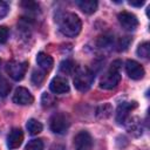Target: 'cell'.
Instances as JSON below:
<instances>
[{"instance_id": "4fadbf2b", "label": "cell", "mask_w": 150, "mask_h": 150, "mask_svg": "<svg viewBox=\"0 0 150 150\" xmlns=\"http://www.w3.org/2000/svg\"><path fill=\"white\" fill-rule=\"evenodd\" d=\"M36 62H38V64L40 66V68H41L42 70H45V71L50 70L52 67H53V63H54L53 57H52L50 55L46 54V53H42V52L38 54V56H36Z\"/></svg>"}, {"instance_id": "4316f807", "label": "cell", "mask_w": 150, "mask_h": 150, "mask_svg": "<svg viewBox=\"0 0 150 150\" xmlns=\"http://www.w3.org/2000/svg\"><path fill=\"white\" fill-rule=\"evenodd\" d=\"M8 12V5L4 1H0V19L4 18Z\"/></svg>"}, {"instance_id": "3957f363", "label": "cell", "mask_w": 150, "mask_h": 150, "mask_svg": "<svg viewBox=\"0 0 150 150\" xmlns=\"http://www.w3.org/2000/svg\"><path fill=\"white\" fill-rule=\"evenodd\" d=\"M94 82V73L89 68L77 69L74 77V86L80 91H87Z\"/></svg>"}, {"instance_id": "2e32d148", "label": "cell", "mask_w": 150, "mask_h": 150, "mask_svg": "<svg viewBox=\"0 0 150 150\" xmlns=\"http://www.w3.org/2000/svg\"><path fill=\"white\" fill-rule=\"evenodd\" d=\"M76 70H77L76 64L71 60H64L60 63V71L64 75H73L76 73Z\"/></svg>"}, {"instance_id": "f546056e", "label": "cell", "mask_w": 150, "mask_h": 150, "mask_svg": "<svg viewBox=\"0 0 150 150\" xmlns=\"http://www.w3.org/2000/svg\"><path fill=\"white\" fill-rule=\"evenodd\" d=\"M0 64H1V60H0Z\"/></svg>"}, {"instance_id": "8992f818", "label": "cell", "mask_w": 150, "mask_h": 150, "mask_svg": "<svg viewBox=\"0 0 150 150\" xmlns=\"http://www.w3.org/2000/svg\"><path fill=\"white\" fill-rule=\"evenodd\" d=\"M75 150H91L93 149V138L89 132L80 131L74 137Z\"/></svg>"}, {"instance_id": "7402d4cb", "label": "cell", "mask_w": 150, "mask_h": 150, "mask_svg": "<svg viewBox=\"0 0 150 150\" xmlns=\"http://www.w3.org/2000/svg\"><path fill=\"white\" fill-rule=\"evenodd\" d=\"M45 80V70H34L32 74V82L36 86H40Z\"/></svg>"}, {"instance_id": "603a6c76", "label": "cell", "mask_w": 150, "mask_h": 150, "mask_svg": "<svg viewBox=\"0 0 150 150\" xmlns=\"http://www.w3.org/2000/svg\"><path fill=\"white\" fill-rule=\"evenodd\" d=\"M21 6L25 9L29 11V12H36L39 9V5L36 2H34V1H22L21 2Z\"/></svg>"}, {"instance_id": "ffe728a7", "label": "cell", "mask_w": 150, "mask_h": 150, "mask_svg": "<svg viewBox=\"0 0 150 150\" xmlns=\"http://www.w3.org/2000/svg\"><path fill=\"white\" fill-rule=\"evenodd\" d=\"M25 150H43V142L42 139H32L26 145Z\"/></svg>"}, {"instance_id": "d4e9b609", "label": "cell", "mask_w": 150, "mask_h": 150, "mask_svg": "<svg viewBox=\"0 0 150 150\" xmlns=\"http://www.w3.org/2000/svg\"><path fill=\"white\" fill-rule=\"evenodd\" d=\"M9 29L6 26H0V43H5L8 39Z\"/></svg>"}, {"instance_id": "7a4b0ae2", "label": "cell", "mask_w": 150, "mask_h": 150, "mask_svg": "<svg viewBox=\"0 0 150 150\" xmlns=\"http://www.w3.org/2000/svg\"><path fill=\"white\" fill-rule=\"evenodd\" d=\"M121 61H114L108 69V71L102 76L100 81V87L103 89H112L115 88L120 81H121V74H120V67H121Z\"/></svg>"}, {"instance_id": "5bb4252c", "label": "cell", "mask_w": 150, "mask_h": 150, "mask_svg": "<svg viewBox=\"0 0 150 150\" xmlns=\"http://www.w3.org/2000/svg\"><path fill=\"white\" fill-rule=\"evenodd\" d=\"M76 5L86 14H91L97 8V2L94 0H80V1H76Z\"/></svg>"}, {"instance_id": "9a60e30c", "label": "cell", "mask_w": 150, "mask_h": 150, "mask_svg": "<svg viewBox=\"0 0 150 150\" xmlns=\"http://www.w3.org/2000/svg\"><path fill=\"white\" fill-rule=\"evenodd\" d=\"M127 129L134 136H139L142 134V125L137 117H131L129 120V122L127 123Z\"/></svg>"}, {"instance_id": "30bf717a", "label": "cell", "mask_w": 150, "mask_h": 150, "mask_svg": "<svg viewBox=\"0 0 150 150\" xmlns=\"http://www.w3.org/2000/svg\"><path fill=\"white\" fill-rule=\"evenodd\" d=\"M137 107V103L135 101L132 102H123L118 105L116 111V122L117 123H124L125 120L129 116V112Z\"/></svg>"}, {"instance_id": "cb8c5ba5", "label": "cell", "mask_w": 150, "mask_h": 150, "mask_svg": "<svg viewBox=\"0 0 150 150\" xmlns=\"http://www.w3.org/2000/svg\"><path fill=\"white\" fill-rule=\"evenodd\" d=\"M41 103H42V105H43L45 108H49V107H52V105L54 104V98H53L49 94L43 93L42 98H41Z\"/></svg>"}, {"instance_id": "484cf974", "label": "cell", "mask_w": 150, "mask_h": 150, "mask_svg": "<svg viewBox=\"0 0 150 150\" xmlns=\"http://www.w3.org/2000/svg\"><path fill=\"white\" fill-rule=\"evenodd\" d=\"M129 42H130V39H129L128 36H125V38H122V39L120 40L118 45H117V47H118L117 49H118V50H124V49H127V47H128Z\"/></svg>"}, {"instance_id": "83f0119b", "label": "cell", "mask_w": 150, "mask_h": 150, "mask_svg": "<svg viewBox=\"0 0 150 150\" xmlns=\"http://www.w3.org/2000/svg\"><path fill=\"white\" fill-rule=\"evenodd\" d=\"M143 4H144V1H143V0H137V1L130 0V1H129V5H131V6H136V7H141Z\"/></svg>"}, {"instance_id": "e0dca14e", "label": "cell", "mask_w": 150, "mask_h": 150, "mask_svg": "<svg viewBox=\"0 0 150 150\" xmlns=\"http://www.w3.org/2000/svg\"><path fill=\"white\" fill-rule=\"evenodd\" d=\"M111 112H112V107L109 103H105V104H103V105H101V107L97 108V110H96V117L100 118V120H105V118L110 117Z\"/></svg>"}, {"instance_id": "9c48e42d", "label": "cell", "mask_w": 150, "mask_h": 150, "mask_svg": "<svg viewBox=\"0 0 150 150\" xmlns=\"http://www.w3.org/2000/svg\"><path fill=\"white\" fill-rule=\"evenodd\" d=\"M125 71H127L128 76L132 80H141L144 76L143 67L134 60H128L125 62Z\"/></svg>"}, {"instance_id": "5b68a950", "label": "cell", "mask_w": 150, "mask_h": 150, "mask_svg": "<svg viewBox=\"0 0 150 150\" xmlns=\"http://www.w3.org/2000/svg\"><path fill=\"white\" fill-rule=\"evenodd\" d=\"M28 68V62L26 61H9L6 64V71L9 75V77H12L14 81H20L23 79L26 71Z\"/></svg>"}, {"instance_id": "ac0fdd59", "label": "cell", "mask_w": 150, "mask_h": 150, "mask_svg": "<svg viewBox=\"0 0 150 150\" xmlns=\"http://www.w3.org/2000/svg\"><path fill=\"white\" fill-rule=\"evenodd\" d=\"M27 130H28V132L30 135H36V134H39V132L42 131V124L38 120L30 118L27 122Z\"/></svg>"}, {"instance_id": "ba28073f", "label": "cell", "mask_w": 150, "mask_h": 150, "mask_svg": "<svg viewBox=\"0 0 150 150\" xmlns=\"http://www.w3.org/2000/svg\"><path fill=\"white\" fill-rule=\"evenodd\" d=\"M13 102L20 105H29L34 102V97L28 89L19 87L13 95Z\"/></svg>"}, {"instance_id": "8fae6325", "label": "cell", "mask_w": 150, "mask_h": 150, "mask_svg": "<svg viewBox=\"0 0 150 150\" xmlns=\"http://www.w3.org/2000/svg\"><path fill=\"white\" fill-rule=\"evenodd\" d=\"M49 87L54 94H66L69 91V84H68L67 80L64 77H61V76L54 77L52 80Z\"/></svg>"}, {"instance_id": "7c38bea8", "label": "cell", "mask_w": 150, "mask_h": 150, "mask_svg": "<svg viewBox=\"0 0 150 150\" xmlns=\"http://www.w3.org/2000/svg\"><path fill=\"white\" fill-rule=\"evenodd\" d=\"M23 141V132L19 128H14L11 130L8 137H7V145L9 149H16L21 145Z\"/></svg>"}, {"instance_id": "277c9868", "label": "cell", "mask_w": 150, "mask_h": 150, "mask_svg": "<svg viewBox=\"0 0 150 150\" xmlns=\"http://www.w3.org/2000/svg\"><path fill=\"white\" fill-rule=\"evenodd\" d=\"M69 125H70L69 118L63 112H56L49 120V128H50V130L53 132H55V134H59V135H62V134L67 132Z\"/></svg>"}, {"instance_id": "d6986e66", "label": "cell", "mask_w": 150, "mask_h": 150, "mask_svg": "<svg viewBox=\"0 0 150 150\" xmlns=\"http://www.w3.org/2000/svg\"><path fill=\"white\" fill-rule=\"evenodd\" d=\"M137 54L141 57L148 59L149 54H150V45H149V42H143L142 45H139L138 48H137Z\"/></svg>"}, {"instance_id": "6da1fadb", "label": "cell", "mask_w": 150, "mask_h": 150, "mask_svg": "<svg viewBox=\"0 0 150 150\" xmlns=\"http://www.w3.org/2000/svg\"><path fill=\"white\" fill-rule=\"evenodd\" d=\"M81 27H82L81 20L74 13H67V14H64L61 18L60 23H59L60 32L63 35L69 36V38L76 36L81 32Z\"/></svg>"}, {"instance_id": "52a82bcc", "label": "cell", "mask_w": 150, "mask_h": 150, "mask_svg": "<svg viewBox=\"0 0 150 150\" xmlns=\"http://www.w3.org/2000/svg\"><path fill=\"white\" fill-rule=\"evenodd\" d=\"M117 19H118L120 25L127 30H135L137 28V26H138V20L132 13L121 12L117 15Z\"/></svg>"}, {"instance_id": "f1b7e54d", "label": "cell", "mask_w": 150, "mask_h": 150, "mask_svg": "<svg viewBox=\"0 0 150 150\" xmlns=\"http://www.w3.org/2000/svg\"><path fill=\"white\" fill-rule=\"evenodd\" d=\"M49 150H67V149L62 144H54V145H52V148Z\"/></svg>"}, {"instance_id": "44dd1931", "label": "cell", "mask_w": 150, "mask_h": 150, "mask_svg": "<svg viewBox=\"0 0 150 150\" xmlns=\"http://www.w3.org/2000/svg\"><path fill=\"white\" fill-rule=\"evenodd\" d=\"M11 84L6 79H0V96L6 97L11 91Z\"/></svg>"}]
</instances>
